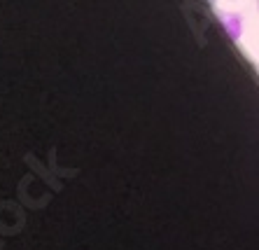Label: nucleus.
<instances>
[{
  "label": "nucleus",
  "instance_id": "nucleus-1",
  "mask_svg": "<svg viewBox=\"0 0 259 250\" xmlns=\"http://www.w3.org/2000/svg\"><path fill=\"white\" fill-rule=\"evenodd\" d=\"M254 3H257V10H259V0H254Z\"/></svg>",
  "mask_w": 259,
  "mask_h": 250
}]
</instances>
